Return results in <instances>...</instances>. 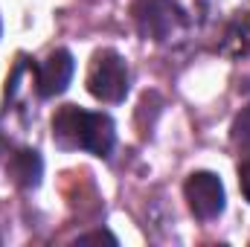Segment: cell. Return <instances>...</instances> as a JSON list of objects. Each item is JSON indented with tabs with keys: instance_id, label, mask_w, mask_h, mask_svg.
Segmentation results:
<instances>
[{
	"instance_id": "6da1fadb",
	"label": "cell",
	"mask_w": 250,
	"mask_h": 247,
	"mask_svg": "<svg viewBox=\"0 0 250 247\" xmlns=\"http://www.w3.org/2000/svg\"><path fill=\"white\" fill-rule=\"evenodd\" d=\"M53 137L62 148H84L96 157H108L117 131L108 114H90L76 105H67L53 120Z\"/></svg>"
},
{
	"instance_id": "7a4b0ae2",
	"label": "cell",
	"mask_w": 250,
	"mask_h": 247,
	"mask_svg": "<svg viewBox=\"0 0 250 247\" xmlns=\"http://www.w3.org/2000/svg\"><path fill=\"white\" fill-rule=\"evenodd\" d=\"M87 90L102 102H123L128 93V67L114 50H102L93 56L87 70Z\"/></svg>"
},
{
	"instance_id": "3957f363",
	"label": "cell",
	"mask_w": 250,
	"mask_h": 247,
	"mask_svg": "<svg viewBox=\"0 0 250 247\" xmlns=\"http://www.w3.org/2000/svg\"><path fill=\"white\" fill-rule=\"evenodd\" d=\"M184 192H187L189 209L195 212V218L209 221V218L221 215V209H224V186L218 181V175L195 172V175H189Z\"/></svg>"
},
{
	"instance_id": "277c9868",
	"label": "cell",
	"mask_w": 250,
	"mask_h": 247,
	"mask_svg": "<svg viewBox=\"0 0 250 247\" xmlns=\"http://www.w3.org/2000/svg\"><path fill=\"white\" fill-rule=\"evenodd\" d=\"M73 70H76V64H73V56L67 50L50 53L35 70V90H38V96L50 99V96L64 93L70 79H73Z\"/></svg>"
},
{
	"instance_id": "5b68a950",
	"label": "cell",
	"mask_w": 250,
	"mask_h": 247,
	"mask_svg": "<svg viewBox=\"0 0 250 247\" xmlns=\"http://www.w3.org/2000/svg\"><path fill=\"white\" fill-rule=\"evenodd\" d=\"M178 21H181V12L169 0H140L137 3V23L143 35L154 41H166Z\"/></svg>"
},
{
	"instance_id": "8992f818",
	"label": "cell",
	"mask_w": 250,
	"mask_h": 247,
	"mask_svg": "<svg viewBox=\"0 0 250 247\" xmlns=\"http://www.w3.org/2000/svg\"><path fill=\"white\" fill-rule=\"evenodd\" d=\"M41 172H44V163H41L38 151L23 148V151H18L9 160V175L15 178V184H21V186H35L41 181Z\"/></svg>"
},
{
	"instance_id": "52a82bcc",
	"label": "cell",
	"mask_w": 250,
	"mask_h": 247,
	"mask_svg": "<svg viewBox=\"0 0 250 247\" xmlns=\"http://www.w3.org/2000/svg\"><path fill=\"white\" fill-rule=\"evenodd\" d=\"M233 143L239 148L250 151V105L236 117V123H233Z\"/></svg>"
},
{
	"instance_id": "ba28073f",
	"label": "cell",
	"mask_w": 250,
	"mask_h": 247,
	"mask_svg": "<svg viewBox=\"0 0 250 247\" xmlns=\"http://www.w3.org/2000/svg\"><path fill=\"white\" fill-rule=\"evenodd\" d=\"M79 245H117V239L102 230V233H87V236H82Z\"/></svg>"
},
{
	"instance_id": "9c48e42d",
	"label": "cell",
	"mask_w": 250,
	"mask_h": 247,
	"mask_svg": "<svg viewBox=\"0 0 250 247\" xmlns=\"http://www.w3.org/2000/svg\"><path fill=\"white\" fill-rule=\"evenodd\" d=\"M239 184H242V192H245V198L250 201V157L242 163V172H239Z\"/></svg>"
}]
</instances>
